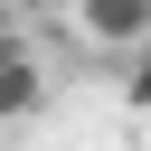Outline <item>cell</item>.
<instances>
[{
  "instance_id": "obj_3",
  "label": "cell",
  "mask_w": 151,
  "mask_h": 151,
  "mask_svg": "<svg viewBox=\"0 0 151 151\" xmlns=\"http://www.w3.org/2000/svg\"><path fill=\"white\" fill-rule=\"evenodd\" d=\"M123 57H132V85H123V94H132V113H151V38L123 47Z\"/></svg>"
},
{
  "instance_id": "obj_4",
  "label": "cell",
  "mask_w": 151,
  "mask_h": 151,
  "mask_svg": "<svg viewBox=\"0 0 151 151\" xmlns=\"http://www.w3.org/2000/svg\"><path fill=\"white\" fill-rule=\"evenodd\" d=\"M9 28H19V0H0V38H9Z\"/></svg>"
},
{
  "instance_id": "obj_2",
  "label": "cell",
  "mask_w": 151,
  "mask_h": 151,
  "mask_svg": "<svg viewBox=\"0 0 151 151\" xmlns=\"http://www.w3.org/2000/svg\"><path fill=\"white\" fill-rule=\"evenodd\" d=\"M76 28L94 47H142L151 38V0H76Z\"/></svg>"
},
{
  "instance_id": "obj_1",
  "label": "cell",
  "mask_w": 151,
  "mask_h": 151,
  "mask_svg": "<svg viewBox=\"0 0 151 151\" xmlns=\"http://www.w3.org/2000/svg\"><path fill=\"white\" fill-rule=\"evenodd\" d=\"M38 94H47V66H38V47L9 28V38H0V123L38 113Z\"/></svg>"
}]
</instances>
